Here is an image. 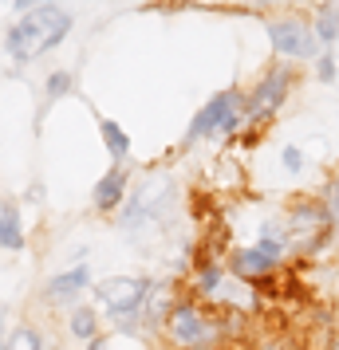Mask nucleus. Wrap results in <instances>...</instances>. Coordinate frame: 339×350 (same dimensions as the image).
<instances>
[{"mask_svg":"<svg viewBox=\"0 0 339 350\" xmlns=\"http://www.w3.org/2000/svg\"><path fill=\"white\" fill-rule=\"evenodd\" d=\"M123 197H127V174L114 165L111 174H107V177H103V181L95 185V205L103 208V213H111V208L118 205Z\"/></svg>","mask_w":339,"mask_h":350,"instance_id":"nucleus-10","label":"nucleus"},{"mask_svg":"<svg viewBox=\"0 0 339 350\" xmlns=\"http://www.w3.org/2000/svg\"><path fill=\"white\" fill-rule=\"evenodd\" d=\"M20 244H24L20 213L12 205H0V248H20Z\"/></svg>","mask_w":339,"mask_h":350,"instance_id":"nucleus-12","label":"nucleus"},{"mask_svg":"<svg viewBox=\"0 0 339 350\" xmlns=\"http://www.w3.org/2000/svg\"><path fill=\"white\" fill-rule=\"evenodd\" d=\"M0 338H4V303H0Z\"/></svg>","mask_w":339,"mask_h":350,"instance_id":"nucleus-22","label":"nucleus"},{"mask_svg":"<svg viewBox=\"0 0 339 350\" xmlns=\"http://www.w3.org/2000/svg\"><path fill=\"white\" fill-rule=\"evenodd\" d=\"M312 32L320 44H339V0H323L312 12Z\"/></svg>","mask_w":339,"mask_h":350,"instance_id":"nucleus-9","label":"nucleus"},{"mask_svg":"<svg viewBox=\"0 0 339 350\" xmlns=\"http://www.w3.org/2000/svg\"><path fill=\"white\" fill-rule=\"evenodd\" d=\"M268 40H273V51L280 55V64H304V59H316L320 55V40L312 32V20L296 16H268Z\"/></svg>","mask_w":339,"mask_h":350,"instance_id":"nucleus-7","label":"nucleus"},{"mask_svg":"<svg viewBox=\"0 0 339 350\" xmlns=\"http://www.w3.org/2000/svg\"><path fill=\"white\" fill-rule=\"evenodd\" d=\"M4 350H44V342H40L36 331H16L8 342H4Z\"/></svg>","mask_w":339,"mask_h":350,"instance_id":"nucleus-16","label":"nucleus"},{"mask_svg":"<svg viewBox=\"0 0 339 350\" xmlns=\"http://www.w3.org/2000/svg\"><path fill=\"white\" fill-rule=\"evenodd\" d=\"M336 224L327 217V208H323L320 197H296L284 213V240H288V256L292 252H320V244L327 240Z\"/></svg>","mask_w":339,"mask_h":350,"instance_id":"nucleus-2","label":"nucleus"},{"mask_svg":"<svg viewBox=\"0 0 339 350\" xmlns=\"http://www.w3.org/2000/svg\"><path fill=\"white\" fill-rule=\"evenodd\" d=\"M292 87H296V75H292L288 64L268 67L257 79V87L244 95V126H264V122H273V114L288 103Z\"/></svg>","mask_w":339,"mask_h":350,"instance_id":"nucleus-5","label":"nucleus"},{"mask_svg":"<svg viewBox=\"0 0 339 350\" xmlns=\"http://www.w3.org/2000/svg\"><path fill=\"white\" fill-rule=\"evenodd\" d=\"M276 268H280V260H273L268 252H260L257 244H241V248L229 252V275L249 284V287L268 284L276 275Z\"/></svg>","mask_w":339,"mask_h":350,"instance_id":"nucleus-8","label":"nucleus"},{"mask_svg":"<svg viewBox=\"0 0 339 350\" xmlns=\"http://www.w3.org/2000/svg\"><path fill=\"white\" fill-rule=\"evenodd\" d=\"M64 91H71V75L60 71V75H51V79H48V98H60Z\"/></svg>","mask_w":339,"mask_h":350,"instance_id":"nucleus-19","label":"nucleus"},{"mask_svg":"<svg viewBox=\"0 0 339 350\" xmlns=\"http://www.w3.org/2000/svg\"><path fill=\"white\" fill-rule=\"evenodd\" d=\"M91 350H107V338H99L95 334V338H91Z\"/></svg>","mask_w":339,"mask_h":350,"instance_id":"nucleus-21","label":"nucleus"},{"mask_svg":"<svg viewBox=\"0 0 339 350\" xmlns=\"http://www.w3.org/2000/svg\"><path fill=\"white\" fill-rule=\"evenodd\" d=\"M280 165H284L288 174H300V170H304V154H300V146H284V150H280Z\"/></svg>","mask_w":339,"mask_h":350,"instance_id":"nucleus-18","label":"nucleus"},{"mask_svg":"<svg viewBox=\"0 0 339 350\" xmlns=\"http://www.w3.org/2000/svg\"><path fill=\"white\" fill-rule=\"evenodd\" d=\"M237 126H244V95L237 87H229V91H217V95L194 114V122H190V142L197 138H225L233 134Z\"/></svg>","mask_w":339,"mask_h":350,"instance_id":"nucleus-6","label":"nucleus"},{"mask_svg":"<svg viewBox=\"0 0 339 350\" xmlns=\"http://www.w3.org/2000/svg\"><path fill=\"white\" fill-rule=\"evenodd\" d=\"M225 331V319L210 315L197 299H186V303H174V311L166 319V334L178 350H201V347H213Z\"/></svg>","mask_w":339,"mask_h":350,"instance_id":"nucleus-4","label":"nucleus"},{"mask_svg":"<svg viewBox=\"0 0 339 350\" xmlns=\"http://www.w3.org/2000/svg\"><path fill=\"white\" fill-rule=\"evenodd\" d=\"M201 350H217V347H201Z\"/></svg>","mask_w":339,"mask_h":350,"instance_id":"nucleus-23","label":"nucleus"},{"mask_svg":"<svg viewBox=\"0 0 339 350\" xmlns=\"http://www.w3.org/2000/svg\"><path fill=\"white\" fill-rule=\"evenodd\" d=\"M316 75H320L323 83H336L339 64H336V55H331V51H323V55H316Z\"/></svg>","mask_w":339,"mask_h":350,"instance_id":"nucleus-17","label":"nucleus"},{"mask_svg":"<svg viewBox=\"0 0 339 350\" xmlns=\"http://www.w3.org/2000/svg\"><path fill=\"white\" fill-rule=\"evenodd\" d=\"M150 280L142 275H114V280H103L95 287L103 311L114 319L118 331H134L142 323V307H146V295H150Z\"/></svg>","mask_w":339,"mask_h":350,"instance_id":"nucleus-3","label":"nucleus"},{"mask_svg":"<svg viewBox=\"0 0 339 350\" xmlns=\"http://www.w3.org/2000/svg\"><path fill=\"white\" fill-rule=\"evenodd\" d=\"M12 4H20V8H24V12H32V8H40V4H36V0H12Z\"/></svg>","mask_w":339,"mask_h":350,"instance_id":"nucleus-20","label":"nucleus"},{"mask_svg":"<svg viewBox=\"0 0 339 350\" xmlns=\"http://www.w3.org/2000/svg\"><path fill=\"white\" fill-rule=\"evenodd\" d=\"M320 201H323V208H327V217H331V224L339 228V177H331V181L323 185Z\"/></svg>","mask_w":339,"mask_h":350,"instance_id":"nucleus-15","label":"nucleus"},{"mask_svg":"<svg viewBox=\"0 0 339 350\" xmlns=\"http://www.w3.org/2000/svg\"><path fill=\"white\" fill-rule=\"evenodd\" d=\"M67 32H71V12L55 8V4H40V8L24 12V16L8 28L4 48H8V55H12L16 64H28L36 55L60 48L67 40Z\"/></svg>","mask_w":339,"mask_h":350,"instance_id":"nucleus-1","label":"nucleus"},{"mask_svg":"<svg viewBox=\"0 0 339 350\" xmlns=\"http://www.w3.org/2000/svg\"><path fill=\"white\" fill-rule=\"evenodd\" d=\"M336 350H339V342H336Z\"/></svg>","mask_w":339,"mask_h":350,"instance_id":"nucleus-24","label":"nucleus"},{"mask_svg":"<svg viewBox=\"0 0 339 350\" xmlns=\"http://www.w3.org/2000/svg\"><path fill=\"white\" fill-rule=\"evenodd\" d=\"M87 284H91V271L87 268H71V271H64V275H55L48 291H51V299H71V295H79Z\"/></svg>","mask_w":339,"mask_h":350,"instance_id":"nucleus-11","label":"nucleus"},{"mask_svg":"<svg viewBox=\"0 0 339 350\" xmlns=\"http://www.w3.org/2000/svg\"><path fill=\"white\" fill-rule=\"evenodd\" d=\"M67 327H71L75 338H87V342H91L95 331H99V311H95V307H75L71 319H67Z\"/></svg>","mask_w":339,"mask_h":350,"instance_id":"nucleus-14","label":"nucleus"},{"mask_svg":"<svg viewBox=\"0 0 339 350\" xmlns=\"http://www.w3.org/2000/svg\"><path fill=\"white\" fill-rule=\"evenodd\" d=\"M99 134H103V142H107V154H111V158H127L130 138H127V130L118 126V122L103 118V122H99Z\"/></svg>","mask_w":339,"mask_h":350,"instance_id":"nucleus-13","label":"nucleus"}]
</instances>
